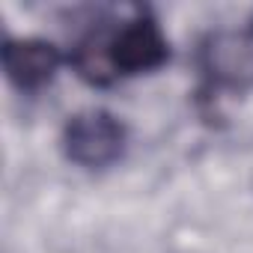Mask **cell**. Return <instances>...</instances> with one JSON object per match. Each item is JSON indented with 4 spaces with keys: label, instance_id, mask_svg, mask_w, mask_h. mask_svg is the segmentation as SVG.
Returning a JSON list of instances; mask_svg holds the SVG:
<instances>
[{
    "label": "cell",
    "instance_id": "obj_1",
    "mask_svg": "<svg viewBox=\"0 0 253 253\" xmlns=\"http://www.w3.org/2000/svg\"><path fill=\"white\" fill-rule=\"evenodd\" d=\"M170 60V39L149 12L119 24H95L69 51V66L89 86H110L122 78L149 75Z\"/></svg>",
    "mask_w": 253,
    "mask_h": 253
},
{
    "label": "cell",
    "instance_id": "obj_5",
    "mask_svg": "<svg viewBox=\"0 0 253 253\" xmlns=\"http://www.w3.org/2000/svg\"><path fill=\"white\" fill-rule=\"evenodd\" d=\"M250 36H253V18H250Z\"/></svg>",
    "mask_w": 253,
    "mask_h": 253
},
{
    "label": "cell",
    "instance_id": "obj_2",
    "mask_svg": "<svg viewBox=\"0 0 253 253\" xmlns=\"http://www.w3.org/2000/svg\"><path fill=\"white\" fill-rule=\"evenodd\" d=\"M60 146L72 164L84 170H104V167H113L125 155L128 128L116 113L104 107H86L66 119Z\"/></svg>",
    "mask_w": 253,
    "mask_h": 253
},
{
    "label": "cell",
    "instance_id": "obj_4",
    "mask_svg": "<svg viewBox=\"0 0 253 253\" xmlns=\"http://www.w3.org/2000/svg\"><path fill=\"white\" fill-rule=\"evenodd\" d=\"M0 60H3L6 81L15 89L39 92L57 78L63 60H69V57H63V51L48 39H33V36L12 39V36H6L3 48H0Z\"/></svg>",
    "mask_w": 253,
    "mask_h": 253
},
{
    "label": "cell",
    "instance_id": "obj_3",
    "mask_svg": "<svg viewBox=\"0 0 253 253\" xmlns=\"http://www.w3.org/2000/svg\"><path fill=\"white\" fill-rule=\"evenodd\" d=\"M197 69L203 86L211 92L253 89V36L214 30L197 45Z\"/></svg>",
    "mask_w": 253,
    "mask_h": 253
}]
</instances>
